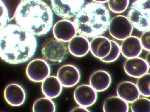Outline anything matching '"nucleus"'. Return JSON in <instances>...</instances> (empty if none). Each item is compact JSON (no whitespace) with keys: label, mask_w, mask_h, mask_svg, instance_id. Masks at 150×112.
I'll use <instances>...</instances> for the list:
<instances>
[{"label":"nucleus","mask_w":150,"mask_h":112,"mask_svg":"<svg viewBox=\"0 0 150 112\" xmlns=\"http://www.w3.org/2000/svg\"><path fill=\"white\" fill-rule=\"evenodd\" d=\"M93 1L94 2L103 4L108 2V0H93Z\"/></svg>","instance_id":"nucleus-30"},{"label":"nucleus","mask_w":150,"mask_h":112,"mask_svg":"<svg viewBox=\"0 0 150 112\" xmlns=\"http://www.w3.org/2000/svg\"><path fill=\"white\" fill-rule=\"evenodd\" d=\"M50 68L45 60L36 59L31 61L26 69L28 78L33 82H42L49 76Z\"/></svg>","instance_id":"nucleus-8"},{"label":"nucleus","mask_w":150,"mask_h":112,"mask_svg":"<svg viewBox=\"0 0 150 112\" xmlns=\"http://www.w3.org/2000/svg\"><path fill=\"white\" fill-rule=\"evenodd\" d=\"M7 10L8 21L15 18L17 9L23 0H0Z\"/></svg>","instance_id":"nucleus-24"},{"label":"nucleus","mask_w":150,"mask_h":112,"mask_svg":"<svg viewBox=\"0 0 150 112\" xmlns=\"http://www.w3.org/2000/svg\"><path fill=\"white\" fill-rule=\"evenodd\" d=\"M149 53L148 55H147L146 57V61L147 62V63L150 66V61H149Z\"/></svg>","instance_id":"nucleus-31"},{"label":"nucleus","mask_w":150,"mask_h":112,"mask_svg":"<svg viewBox=\"0 0 150 112\" xmlns=\"http://www.w3.org/2000/svg\"><path fill=\"white\" fill-rule=\"evenodd\" d=\"M68 50L71 54L77 57H84L90 50V42L86 37L76 36L69 41Z\"/></svg>","instance_id":"nucleus-16"},{"label":"nucleus","mask_w":150,"mask_h":112,"mask_svg":"<svg viewBox=\"0 0 150 112\" xmlns=\"http://www.w3.org/2000/svg\"><path fill=\"white\" fill-rule=\"evenodd\" d=\"M111 49L110 40L102 36L94 37L90 43L91 52L95 57L100 60L108 56Z\"/></svg>","instance_id":"nucleus-15"},{"label":"nucleus","mask_w":150,"mask_h":112,"mask_svg":"<svg viewBox=\"0 0 150 112\" xmlns=\"http://www.w3.org/2000/svg\"><path fill=\"white\" fill-rule=\"evenodd\" d=\"M131 108L132 112H150V100L145 98H139L131 103Z\"/></svg>","instance_id":"nucleus-23"},{"label":"nucleus","mask_w":150,"mask_h":112,"mask_svg":"<svg viewBox=\"0 0 150 112\" xmlns=\"http://www.w3.org/2000/svg\"><path fill=\"white\" fill-rule=\"evenodd\" d=\"M143 49L150 52V30L144 32L140 38Z\"/></svg>","instance_id":"nucleus-28"},{"label":"nucleus","mask_w":150,"mask_h":112,"mask_svg":"<svg viewBox=\"0 0 150 112\" xmlns=\"http://www.w3.org/2000/svg\"><path fill=\"white\" fill-rule=\"evenodd\" d=\"M111 49L109 54L106 57L100 59L105 63H111L118 58L121 53L120 45L112 40L110 41Z\"/></svg>","instance_id":"nucleus-26"},{"label":"nucleus","mask_w":150,"mask_h":112,"mask_svg":"<svg viewBox=\"0 0 150 112\" xmlns=\"http://www.w3.org/2000/svg\"><path fill=\"white\" fill-rule=\"evenodd\" d=\"M41 89L47 98L54 99L59 97L62 90V85L57 77H48L43 81Z\"/></svg>","instance_id":"nucleus-19"},{"label":"nucleus","mask_w":150,"mask_h":112,"mask_svg":"<svg viewBox=\"0 0 150 112\" xmlns=\"http://www.w3.org/2000/svg\"><path fill=\"white\" fill-rule=\"evenodd\" d=\"M77 33L74 23L65 19L57 21L53 28L55 38L62 42H69L77 36Z\"/></svg>","instance_id":"nucleus-9"},{"label":"nucleus","mask_w":150,"mask_h":112,"mask_svg":"<svg viewBox=\"0 0 150 112\" xmlns=\"http://www.w3.org/2000/svg\"><path fill=\"white\" fill-rule=\"evenodd\" d=\"M150 82L149 73H147L138 78L136 85L141 95L145 97H150Z\"/></svg>","instance_id":"nucleus-22"},{"label":"nucleus","mask_w":150,"mask_h":112,"mask_svg":"<svg viewBox=\"0 0 150 112\" xmlns=\"http://www.w3.org/2000/svg\"><path fill=\"white\" fill-rule=\"evenodd\" d=\"M112 82L110 75L104 70L96 71L90 78V85L96 92L105 91L109 87Z\"/></svg>","instance_id":"nucleus-18"},{"label":"nucleus","mask_w":150,"mask_h":112,"mask_svg":"<svg viewBox=\"0 0 150 112\" xmlns=\"http://www.w3.org/2000/svg\"><path fill=\"white\" fill-rule=\"evenodd\" d=\"M42 53L47 63L56 65L64 61L67 56V49L65 44L55 38L47 40L44 44Z\"/></svg>","instance_id":"nucleus-5"},{"label":"nucleus","mask_w":150,"mask_h":112,"mask_svg":"<svg viewBox=\"0 0 150 112\" xmlns=\"http://www.w3.org/2000/svg\"><path fill=\"white\" fill-rule=\"evenodd\" d=\"M71 112H89L86 108L83 107V106H80V107L75 108L72 110Z\"/></svg>","instance_id":"nucleus-29"},{"label":"nucleus","mask_w":150,"mask_h":112,"mask_svg":"<svg viewBox=\"0 0 150 112\" xmlns=\"http://www.w3.org/2000/svg\"><path fill=\"white\" fill-rule=\"evenodd\" d=\"M150 0H136L131 5L128 18L133 27L144 32L150 30Z\"/></svg>","instance_id":"nucleus-4"},{"label":"nucleus","mask_w":150,"mask_h":112,"mask_svg":"<svg viewBox=\"0 0 150 112\" xmlns=\"http://www.w3.org/2000/svg\"><path fill=\"white\" fill-rule=\"evenodd\" d=\"M103 109L104 112H127L129 110V105L118 96H114L106 99Z\"/></svg>","instance_id":"nucleus-20"},{"label":"nucleus","mask_w":150,"mask_h":112,"mask_svg":"<svg viewBox=\"0 0 150 112\" xmlns=\"http://www.w3.org/2000/svg\"><path fill=\"white\" fill-rule=\"evenodd\" d=\"M108 29L114 38L123 41L131 36L133 27L127 17L118 15L110 20Z\"/></svg>","instance_id":"nucleus-7"},{"label":"nucleus","mask_w":150,"mask_h":112,"mask_svg":"<svg viewBox=\"0 0 150 112\" xmlns=\"http://www.w3.org/2000/svg\"><path fill=\"white\" fill-rule=\"evenodd\" d=\"M120 48L122 54L127 59L138 57L143 50L140 38L134 36L123 40Z\"/></svg>","instance_id":"nucleus-14"},{"label":"nucleus","mask_w":150,"mask_h":112,"mask_svg":"<svg viewBox=\"0 0 150 112\" xmlns=\"http://www.w3.org/2000/svg\"><path fill=\"white\" fill-rule=\"evenodd\" d=\"M15 18L20 27L39 36L49 32L53 24V12L42 0H23Z\"/></svg>","instance_id":"nucleus-2"},{"label":"nucleus","mask_w":150,"mask_h":112,"mask_svg":"<svg viewBox=\"0 0 150 112\" xmlns=\"http://www.w3.org/2000/svg\"><path fill=\"white\" fill-rule=\"evenodd\" d=\"M110 21V14L105 5L93 2L84 5L73 22L80 35L92 38L105 33Z\"/></svg>","instance_id":"nucleus-3"},{"label":"nucleus","mask_w":150,"mask_h":112,"mask_svg":"<svg viewBox=\"0 0 150 112\" xmlns=\"http://www.w3.org/2000/svg\"><path fill=\"white\" fill-rule=\"evenodd\" d=\"M56 106L54 102L48 98H42L38 99L33 104V112L55 111Z\"/></svg>","instance_id":"nucleus-21"},{"label":"nucleus","mask_w":150,"mask_h":112,"mask_svg":"<svg viewBox=\"0 0 150 112\" xmlns=\"http://www.w3.org/2000/svg\"><path fill=\"white\" fill-rule=\"evenodd\" d=\"M85 2V0H51L53 11L65 19L75 16L82 8Z\"/></svg>","instance_id":"nucleus-6"},{"label":"nucleus","mask_w":150,"mask_h":112,"mask_svg":"<svg viewBox=\"0 0 150 112\" xmlns=\"http://www.w3.org/2000/svg\"><path fill=\"white\" fill-rule=\"evenodd\" d=\"M8 21L7 10L0 1V32L6 26Z\"/></svg>","instance_id":"nucleus-27"},{"label":"nucleus","mask_w":150,"mask_h":112,"mask_svg":"<svg viewBox=\"0 0 150 112\" xmlns=\"http://www.w3.org/2000/svg\"><path fill=\"white\" fill-rule=\"evenodd\" d=\"M149 67L145 60L139 57L128 59L124 64V69L126 74L136 78L148 73Z\"/></svg>","instance_id":"nucleus-12"},{"label":"nucleus","mask_w":150,"mask_h":112,"mask_svg":"<svg viewBox=\"0 0 150 112\" xmlns=\"http://www.w3.org/2000/svg\"><path fill=\"white\" fill-rule=\"evenodd\" d=\"M118 96L127 103H131L140 97V93L135 84L124 81L119 84L117 89Z\"/></svg>","instance_id":"nucleus-17"},{"label":"nucleus","mask_w":150,"mask_h":112,"mask_svg":"<svg viewBox=\"0 0 150 112\" xmlns=\"http://www.w3.org/2000/svg\"><path fill=\"white\" fill-rule=\"evenodd\" d=\"M108 7L115 13H121L125 11L129 6V0H108Z\"/></svg>","instance_id":"nucleus-25"},{"label":"nucleus","mask_w":150,"mask_h":112,"mask_svg":"<svg viewBox=\"0 0 150 112\" xmlns=\"http://www.w3.org/2000/svg\"><path fill=\"white\" fill-rule=\"evenodd\" d=\"M57 76L62 86L65 88L75 86L80 78L78 69L74 65L69 64L61 66L57 72Z\"/></svg>","instance_id":"nucleus-11"},{"label":"nucleus","mask_w":150,"mask_h":112,"mask_svg":"<svg viewBox=\"0 0 150 112\" xmlns=\"http://www.w3.org/2000/svg\"><path fill=\"white\" fill-rule=\"evenodd\" d=\"M74 97L75 101L80 106L88 108L96 103L97 94L90 85H82L75 89Z\"/></svg>","instance_id":"nucleus-10"},{"label":"nucleus","mask_w":150,"mask_h":112,"mask_svg":"<svg viewBox=\"0 0 150 112\" xmlns=\"http://www.w3.org/2000/svg\"><path fill=\"white\" fill-rule=\"evenodd\" d=\"M37 45L34 35L18 25H8L0 32V57L7 63L16 64L29 61Z\"/></svg>","instance_id":"nucleus-1"},{"label":"nucleus","mask_w":150,"mask_h":112,"mask_svg":"<svg viewBox=\"0 0 150 112\" xmlns=\"http://www.w3.org/2000/svg\"><path fill=\"white\" fill-rule=\"evenodd\" d=\"M4 95L6 102L13 106L23 104L26 99V93L23 88L17 84L8 85L5 89Z\"/></svg>","instance_id":"nucleus-13"}]
</instances>
